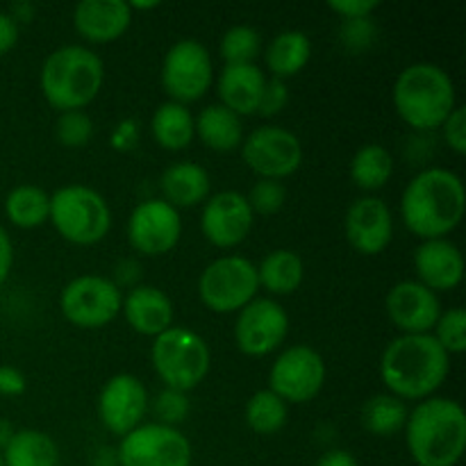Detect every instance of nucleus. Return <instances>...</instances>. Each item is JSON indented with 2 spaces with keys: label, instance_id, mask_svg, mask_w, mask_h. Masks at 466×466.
Instances as JSON below:
<instances>
[{
  "label": "nucleus",
  "instance_id": "obj_28",
  "mask_svg": "<svg viewBox=\"0 0 466 466\" xmlns=\"http://www.w3.org/2000/svg\"><path fill=\"white\" fill-rule=\"evenodd\" d=\"M150 130H153L155 141H157L162 148L182 150L194 141V114L187 109V105L168 100V103H162L155 109L153 121H150Z\"/></svg>",
  "mask_w": 466,
  "mask_h": 466
},
{
  "label": "nucleus",
  "instance_id": "obj_8",
  "mask_svg": "<svg viewBox=\"0 0 466 466\" xmlns=\"http://www.w3.org/2000/svg\"><path fill=\"white\" fill-rule=\"evenodd\" d=\"M259 289L258 267L241 255H226L205 267L198 278L200 300L212 312H239Z\"/></svg>",
  "mask_w": 466,
  "mask_h": 466
},
{
  "label": "nucleus",
  "instance_id": "obj_31",
  "mask_svg": "<svg viewBox=\"0 0 466 466\" xmlns=\"http://www.w3.org/2000/svg\"><path fill=\"white\" fill-rule=\"evenodd\" d=\"M394 173V157L380 144H367L350 159V177L362 189H380Z\"/></svg>",
  "mask_w": 466,
  "mask_h": 466
},
{
  "label": "nucleus",
  "instance_id": "obj_19",
  "mask_svg": "<svg viewBox=\"0 0 466 466\" xmlns=\"http://www.w3.org/2000/svg\"><path fill=\"white\" fill-rule=\"evenodd\" d=\"M346 237L360 253H382L394 237V218L385 200L376 196L353 200L346 212Z\"/></svg>",
  "mask_w": 466,
  "mask_h": 466
},
{
  "label": "nucleus",
  "instance_id": "obj_43",
  "mask_svg": "<svg viewBox=\"0 0 466 466\" xmlns=\"http://www.w3.org/2000/svg\"><path fill=\"white\" fill-rule=\"evenodd\" d=\"M25 376L16 367L0 364V394L3 396H21L25 391Z\"/></svg>",
  "mask_w": 466,
  "mask_h": 466
},
{
  "label": "nucleus",
  "instance_id": "obj_42",
  "mask_svg": "<svg viewBox=\"0 0 466 466\" xmlns=\"http://www.w3.org/2000/svg\"><path fill=\"white\" fill-rule=\"evenodd\" d=\"M378 0H330V9L344 18H369Z\"/></svg>",
  "mask_w": 466,
  "mask_h": 466
},
{
  "label": "nucleus",
  "instance_id": "obj_21",
  "mask_svg": "<svg viewBox=\"0 0 466 466\" xmlns=\"http://www.w3.org/2000/svg\"><path fill=\"white\" fill-rule=\"evenodd\" d=\"M77 32L96 44H109L130 27L132 7L126 0H82L73 12Z\"/></svg>",
  "mask_w": 466,
  "mask_h": 466
},
{
  "label": "nucleus",
  "instance_id": "obj_7",
  "mask_svg": "<svg viewBox=\"0 0 466 466\" xmlns=\"http://www.w3.org/2000/svg\"><path fill=\"white\" fill-rule=\"evenodd\" d=\"M150 358L168 390L177 391H189L200 385L212 364L208 341L185 326H171L155 337Z\"/></svg>",
  "mask_w": 466,
  "mask_h": 466
},
{
  "label": "nucleus",
  "instance_id": "obj_33",
  "mask_svg": "<svg viewBox=\"0 0 466 466\" xmlns=\"http://www.w3.org/2000/svg\"><path fill=\"white\" fill-rule=\"evenodd\" d=\"M287 414H289L287 403L271 390L253 394L246 405V423L259 435H273V432L282 431L287 423Z\"/></svg>",
  "mask_w": 466,
  "mask_h": 466
},
{
  "label": "nucleus",
  "instance_id": "obj_34",
  "mask_svg": "<svg viewBox=\"0 0 466 466\" xmlns=\"http://www.w3.org/2000/svg\"><path fill=\"white\" fill-rule=\"evenodd\" d=\"M262 50V36L253 25H232L221 39L226 64H253Z\"/></svg>",
  "mask_w": 466,
  "mask_h": 466
},
{
  "label": "nucleus",
  "instance_id": "obj_45",
  "mask_svg": "<svg viewBox=\"0 0 466 466\" xmlns=\"http://www.w3.org/2000/svg\"><path fill=\"white\" fill-rule=\"evenodd\" d=\"M12 262H14V246L12 239H9L7 230L0 226V287L5 285L7 280L9 271H12Z\"/></svg>",
  "mask_w": 466,
  "mask_h": 466
},
{
  "label": "nucleus",
  "instance_id": "obj_40",
  "mask_svg": "<svg viewBox=\"0 0 466 466\" xmlns=\"http://www.w3.org/2000/svg\"><path fill=\"white\" fill-rule=\"evenodd\" d=\"M287 100H289V89H287L285 82L278 80V77H271V80H267V85H264L258 112L264 114V116H273V114H278L285 107Z\"/></svg>",
  "mask_w": 466,
  "mask_h": 466
},
{
  "label": "nucleus",
  "instance_id": "obj_17",
  "mask_svg": "<svg viewBox=\"0 0 466 466\" xmlns=\"http://www.w3.org/2000/svg\"><path fill=\"white\" fill-rule=\"evenodd\" d=\"M253 209L248 198L239 191H218L205 200L200 214V230L208 237L209 244L218 248H230L241 244L253 230Z\"/></svg>",
  "mask_w": 466,
  "mask_h": 466
},
{
  "label": "nucleus",
  "instance_id": "obj_23",
  "mask_svg": "<svg viewBox=\"0 0 466 466\" xmlns=\"http://www.w3.org/2000/svg\"><path fill=\"white\" fill-rule=\"evenodd\" d=\"M264 77L258 64H226L218 76V96L228 109L235 114H255L262 98Z\"/></svg>",
  "mask_w": 466,
  "mask_h": 466
},
{
  "label": "nucleus",
  "instance_id": "obj_41",
  "mask_svg": "<svg viewBox=\"0 0 466 466\" xmlns=\"http://www.w3.org/2000/svg\"><path fill=\"white\" fill-rule=\"evenodd\" d=\"M441 130H444V139L455 153L462 155L466 150V107H455L449 114L444 123H441Z\"/></svg>",
  "mask_w": 466,
  "mask_h": 466
},
{
  "label": "nucleus",
  "instance_id": "obj_35",
  "mask_svg": "<svg viewBox=\"0 0 466 466\" xmlns=\"http://www.w3.org/2000/svg\"><path fill=\"white\" fill-rule=\"evenodd\" d=\"M435 339L449 355L466 350V312L462 308H451L440 314L435 323Z\"/></svg>",
  "mask_w": 466,
  "mask_h": 466
},
{
  "label": "nucleus",
  "instance_id": "obj_25",
  "mask_svg": "<svg viewBox=\"0 0 466 466\" xmlns=\"http://www.w3.org/2000/svg\"><path fill=\"white\" fill-rule=\"evenodd\" d=\"M196 121V135L203 139L208 148L218 150V153H230L239 148L244 141V126L241 116L228 109L226 105H208L200 109Z\"/></svg>",
  "mask_w": 466,
  "mask_h": 466
},
{
  "label": "nucleus",
  "instance_id": "obj_24",
  "mask_svg": "<svg viewBox=\"0 0 466 466\" xmlns=\"http://www.w3.org/2000/svg\"><path fill=\"white\" fill-rule=\"evenodd\" d=\"M164 200L173 208H191L209 198V173L196 162H176L159 177Z\"/></svg>",
  "mask_w": 466,
  "mask_h": 466
},
{
  "label": "nucleus",
  "instance_id": "obj_30",
  "mask_svg": "<svg viewBox=\"0 0 466 466\" xmlns=\"http://www.w3.org/2000/svg\"><path fill=\"white\" fill-rule=\"evenodd\" d=\"M5 214L18 228H36L48 221L50 196L36 185H18L5 198Z\"/></svg>",
  "mask_w": 466,
  "mask_h": 466
},
{
  "label": "nucleus",
  "instance_id": "obj_16",
  "mask_svg": "<svg viewBox=\"0 0 466 466\" xmlns=\"http://www.w3.org/2000/svg\"><path fill=\"white\" fill-rule=\"evenodd\" d=\"M148 410V391L132 373H118L105 382L98 396V417L109 432L118 437L130 435L141 426Z\"/></svg>",
  "mask_w": 466,
  "mask_h": 466
},
{
  "label": "nucleus",
  "instance_id": "obj_44",
  "mask_svg": "<svg viewBox=\"0 0 466 466\" xmlns=\"http://www.w3.org/2000/svg\"><path fill=\"white\" fill-rule=\"evenodd\" d=\"M18 41V23L7 12H0V55L12 50Z\"/></svg>",
  "mask_w": 466,
  "mask_h": 466
},
{
  "label": "nucleus",
  "instance_id": "obj_13",
  "mask_svg": "<svg viewBox=\"0 0 466 466\" xmlns=\"http://www.w3.org/2000/svg\"><path fill=\"white\" fill-rule=\"evenodd\" d=\"M268 390L285 403H308L326 382V362L312 346H291L273 362Z\"/></svg>",
  "mask_w": 466,
  "mask_h": 466
},
{
  "label": "nucleus",
  "instance_id": "obj_9",
  "mask_svg": "<svg viewBox=\"0 0 466 466\" xmlns=\"http://www.w3.org/2000/svg\"><path fill=\"white\" fill-rule=\"evenodd\" d=\"M59 308L73 326L100 328L114 321L121 312V287L103 276L73 278L62 289Z\"/></svg>",
  "mask_w": 466,
  "mask_h": 466
},
{
  "label": "nucleus",
  "instance_id": "obj_48",
  "mask_svg": "<svg viewBox=\"0 0 466 466\" xmlns=\"http://www.w3.org/2000/svg\"><path fill=\"white\" fill-rule=\"evenodd\" d=\"M0 466H5V462H3V455H0Z\"/></svg>",
  "mask_w": 466,
  "mask_h": 466
},
{
  "label": "nucleus",
  "instance_id": "obj_29",
  "mask_svg": "<svg viewBox=\"0 0 466 466\" xmlns=\"http://www.w3.org/2000/svg\"><path fill=\"white\" fill-rule=\"evenodd\" d=\"M312 55V44L300 30H285L271 39L267 48V66L278 80L296 76Z\"/></svg>",
  "mask_w": 466,
  "mask_h": 466
},
{
  "label": "nucleus",
  "instance_id": "obj_22",
  "mask_svg": "<svg viewBox=\"0 0 466 466\" xmlns=\"http://www.w3.org/2000/svg\"><path fill=\"white\" fill-rule=\"evenodd\" d=\"M121 309L139 335L157 337L173 326V303L157 287L137 285L123 299Z\"/></svg>",
  "mask_w": 466,
  "mask_h": 466
},
{
  "label": "nucleus",
  "instance_id": "obj_11",
  "mask_svg": "<svg viewBox=\"0 0 466 466\" xmlns=\"http://www.w3.org/2000/svg\"><path fill=\"white\" fill-rule=\"evenodd\" d=\"M241 155L259 177L282 180L303 164V144L287 127L262 126L241 141Z\"/></svg>",
  "mask_w": 466,
  "mask_h": 466
},
{
  "label": "nucleus",
  "instance_id": "obj_12",
  "mask_svg": "<svg viewBox=\"0 0 466 466\" xmlns=\"http://www.w3.org/2000/svg\"><path fill=\"white\" fill-rule=\"evenodd\" d=\"M121 466H191V444L177 428L141 423L118 446Z\"/></svg>",
  "mask_w": 466,
  "mask_h": 466
},
{
  "label": "nucleus",
  "instance_id": "obj_39",
  "mask_svg": "<svg viewBox=\"0 0 466 466\" xmlns=\"http://www.w3.org/2000/svg\"><path fill=\"white\" fill-rule=\"evenodd\" d=\"M339 35L350 50H362L376 36V25L371 23V18H344Z\"/></svg>",
  "mask_w": 466,
  "mask_h": 466
},
{
  "label": "nucleus",
  "instance_id": "obj_3",
  "mask_svg": "<svg viewBox=\"0 0 466 466\" xmlns=\"http://www.w3.org/2000/svg\"><path fill=\"white\" fill-rule=\"evenodd\" d=\"M405 441L419 466H455L466 449V412L453 399L421 400L405 423Z\"/></svg>",
  "mask_w": 466,
  "mask_h": 466
},
{
  "label": "nucleus",
  "instance_id": "obj_4",
  "mask_svg": "<svg viewBox=\"0 0 466 466\" xmlns=\"http://www.w3.org/2000/svg\"><path fill=\"white\" fill-rule=\"evenodd\" d=\"M103 80V59L77 44L53 50L44 59L39 76L46 100L62 112L86 107L98 96Z\"/></svg>",
  "mask_w": 466,
  "mask_h": 466
},
{
  "label": "nucleus",
  "instance_id": "obj_46",
  "mask_svg": "<svg viewBox=\"0 0 466 466\" xmlns=\"http://www.w3.org/2000/svg\"><path fill=\"white\" fill-rule=\"evenodd\" d=\"M317 466H360V464H358V460H355L353 453L335 449V451H328L326 455H321Z\"/></svg>",
  "mask_w": 466,
  "mask_h": 466
},
{
  "label": "nucleus",
  "instance_id": "obj_47",
  "mask_svg": "<svg viewBox=\"0 0 466 466\" xmlns=\"http://www.w3.org/2000/svg\"><path fill=\"white\" fill-rule=\"evenodd\" d=\"M14 435V428L9 426V421H5V419H0V451L5 449V444L9 441V437Z\"/></svg>",
  "mask_w": 466,
  "mask_h": 466
},
{
  "label": "nucleus",
  "instance_id": "obj_36",
  "mask_svg": "<svg viewBox=\"0 0 466 466\" xmlns=\"http://www.w3.org/2000/svg\"><path fill=\"white\" fill-rule=\"evenodd\" d=\"M57 139L59 144L66 148H82L89 144L91 135H94V121L82 109H71V112H62L57 118Z\"/></svg>",
  "mask_w": 466,
  "mask_h": 466
},
{
  "label": "nucleus",
  "instance_id": "obj_37",
  "mask_svg": "<svg viewBox=\"0 0 466 466\" xmlns=\"http://www.w3.org/2000/svg\"><path fill=\"white\" fill-rule=\"evenodd\" d=\"M246 198H248V205H250V209H253V214L255 212L276 214V212H280L282 205H285L287 191H285V185H282L280 180H267V177H259Z\"/></svg>",
  "mask_w": 466,
  "mask_h": 466
},
{
  "label": "nucleus",
  "instance_id": "obj_14",
  "mask_svg": "<svg viewBox=\"0 0 466 466\" xmlns=\"http://www.w3.org/2000/svg\"><path fill=\"white\" fill-rule=\"evenodd\" d=\"M289 332V317L273 299H253L239 309L235 321V339L241 353L262 358L273 353Z\"/></svg>",
  "mask_w": 466,
  "mask_h": 466
},
{
  "label": "nucleus",
  "instance_id": "obj_1",
  "mask_svg": "<svg viewBox=\"0 0 466 466\" xmlns=\"http://www.w3.org/2000/svg\"><path fill=\"white\" fill-rule=\"evenodd\" d=\"M466 209L464 182L441 167L423 168L410 180L400 198V214L410 230L426 239H444L460 226Z\"/></svg>",
  "mask_w": 466,
  "mask_h": 466
},
{
  "label": "nucleus",
  "instance_id": "obj_27",
  "mask_svg": "<svg viewBox=\"0 0 466 466\" xmlns=\"http://www.w3.org/2000/svg\"><path fill=\"white\" fill-rule=\"evenodd\" d=\"M305 278V264L299 253L289 248H278L264 255L258 267L259 287L278 296L294 294Z\"/></svg>",
  "mask_w": 466,
  "mask_h": 466
},
{
  "label": "nucleus",
  "instance_id": "obj_18",
  "mask_svg": "<svg viewBox=\"0 0 466 466\" xmlns=\"http://www.w3.org/2000/svg\"><path fill=\"white\" fill-rule=\"evenodd\" d=\"M387 314L405 335H428L440 319L441 303L421 282L400 280L387 294Z\"/></svg>",
  "mask_w": 466,
  "mask_h": 466
},
{
  "label": "nucleus",
  "instance_id": "obj_5",
  "mask_svg": "<svg viewBox=\"0 0 466 466\" xmlns=\"http://www.w3.org/2000/svg\"><path fill=\"white\" fill-rule=\"evenodd\" d=\"M394 105L408 126L435 130L455 109V85L437 64H410L396 77Z\"/></svg>",
  "mask_w": 466,
  "mask_h": 466
},
{
  "label": "nucleus",
  "instance_id": "obj_32",
  "mask_svg": "<svg viewBox=\"0 0 466 466\" xmlns=\"http://www.w3.org/2000/svg\"><path fill=\"white\" fill-rule=\"evenodd\" d=\"M408 405L391 394H376L364 403L362 408V426L371 435L391 437L403 431L408 423Z\"/></svg>",
  "mask_w": 466,
  "mask_h": 466
},
{
  "label": "nucleus",
  "instance_id": "obj_2",
  "mask_svg": "<svg viewBox=\"0 0 466 466\" xmlns=\"http://www.w3.org/2000/svg\"><path fill=\"white\" fill-rule=\"evenodd\" d=\"M451 369V355L428 335H403L391 341L380 360V376L391 396L400 400L431 399Z\"/></svg>",
  "mask_w": 466,
  "mask_h": 466
},
{
  "label": "nucleus",
  "instance_id": "obj_26",
  "mask_svg": "<svg viewBox=\"0 0 466 466\" xmlns=\"http://www.w3.org/2000/svg\"><path fill=\"white\" fill-rule=\"evenodd\" d=\"M5 466H57L59 449L48 432L14 431L5 449L0 451Z\"/></svg>",
  "mask_w": 466,
  "mask_h": 466
},
{
  "label": "nucleus",
  "instance_id": "obj_15",
  "mask_svg": "<svg viewBox=\"0 0 466 466\" xmlns=\"http://www.w3.org/2000/svg\"><path fill=\"white\" fill-rule=\"evenodd\" d=\"M182 235V218L167 200H144L127 218V239L144 255H162L176 248Z\"/></svg>",
  "mask_w": 466,
  "mask_h": 466
},
{
  "label": "nucleus",
  "instance_id": "obj_10",
  "mask_svg": "<svg viewBox=\"0 0 466 466\" xmlns=\"http://www.w3.org/2000/svg\"><path fill=\"white\" fill-rule=\"evenodd\" d=\"M212 57L196 39H180L168 48L162 64V85L176 103H194L212 86Z\"/></svg>",
  "mask_w": 466,
  "mask_h": 466
},
{
  "label": "nucleus",
  "instance_id": "obj_20",
  "mask_svg": "<svg viewBox=\"0 0 466 466\" xmlns=\"http://www.w3.org/2000/svg\"><path fill=\"white\" fill-rule=\"evenodd\" d=\"M414 268L428 289L449 291L462 282V250L449 239H426L414 250Z\"/></svg>",
  "mask_w": 466,
  "mask_h": 466
},
{
  "label": "nucleus",
  "instance_id": "obj_6",
  "mask_svg": "<svg viewBox=\"0 0 466 466\" xmlns=\"http://www.w3.org/2000/svg\"><path fill=\"white\" fill-rule=\"evenodd\" d=\"M50 221L55 230L71 244L91 246L107 237L112 209L103 194L86 185L59 187L50 196Z\"/></svg>",
  "mask_w": 466,
  "mask_h": 466
},
{
  "label": "nucleus",
  "instance_id": "obj_38",
  "mask_svg": "<svg viewBox=\"0 0 466 466\" xmlns=\"http://www.w3.org/2000/svg\"><path fill=\"white\" fill-rule=\"evenodd\" d=\"M153 412L155 417H157V423L176 428V423L185 421L187 414H189V400H187L185 391L168 390L167 387V390L155 399Z\"/></svg>",
  "mask_w": 466,
  "mask_h": 466
}]
</instances>
